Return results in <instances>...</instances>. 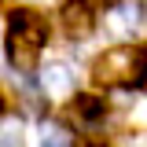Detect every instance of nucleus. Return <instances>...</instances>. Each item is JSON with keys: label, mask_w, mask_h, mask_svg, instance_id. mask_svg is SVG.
I'll return each instance as SVG.
<instances>
[{"label": "nucleus", "mask_w": 147, "mask_h": 147, "mask_svg": "<svg viewBox=\"0 0 147 147\" xmlns=\"http://www.w3.org/2000/svg\"><path fill=\"white\" fill-rule=\"evenodd\" d=\"M52 22L37 7H15L4 26V59L18 77H33L40 70V52L48 48Z\"/></svg>", "instance_id": "nucleus-1"}, {"label": "nucleus", "mask_w": 147, "mask_h": 147, "mask_svg": "<svg viewBox=\"0 0 147 147\" xmlns=\"http://www.w3.org/2000/svg\"><path fill=\"white\" fill-rule=\"evenodd\" d=\"M147 81V52L140 44H110L92 59V85L103 92L144 88Z\"/></svg>", "instance_id": "nucleus-2"}, {"label": "nucleus", "mask_w": 147, "mask_h": 147, "mask_svg": "<svg viewBox=\"0 0 147 147\" xmlns=\"http://www.w3.org/2000/svg\"><path fill=\"white\" fill-rule=\"evenodd\" d=\"M114 37V44H136L147 33V0H118L110 11L99 18Z\"/></svg>", "instance_id": "nucleus-3"}, {"label": "nucleus", "mask_w": 147, "mask_h": 147, "mask_svg": "<svg viewBox=\"0 0 147 147\" xmlns=\"http://www.w3.org/2000/svg\"><path fill=\"white\" fill-rule=\"evenodd\" d=\"M33 81H37L40 99H48V103H74V96H77V74H74V66L66 59L44 63L33 74Z\"/></svg>", "instance_id": "nucleus-4"}, {"label": "nucleus", "mask_w": 147, "mask_h": 147, "mask_svg": "<svg viewBox=\"0 0 147 147\" xmlns=\"http://www.w3.org/2000/svg\"><path fill=\"white\" fill-rule=\"evenodd\" d=\"M96 26H99V11L88 0H63L59 4V30H63L66 40L81 44L96 33Z\"/></svg>", "instance_id": "nucleus-5"}, {"label": "nucleus", "mask_w": 147, "mask_h": 147, "mask_svg": "<svg viewBox=\"0 0 147 147\" xmlns=\"http://www.w3.org/2000/svg\"><path fill=\"white\" fill-rule=\"evenodd\" d=\"M70 107H74V121L81 129H103L107 118H110V103L99 99V96H92V92H77Z\"/></svg>", "instance_id": "nucleus-6"}, {"label": "nucleus", "mask_w": 147, "mask_h": 147, "mask_svg": "<svg viewBox=\"0 0 147 147\" xmlns=\"http://www.w3.org/2000/svg\"><path fill=\"white\" fill-rule=\"evenodd\" d=\"M40 147H74V132L59 121H40Z\"/></svg>", "instance_id": "nucleus-7"}, {"label": "nucleus", "mask_w": 147, "mask_h": 147, "mask_svg": "<svg viewBox=\"0 0 147 147\" xmlns=\"http://www.w3.org/2000/svg\"><path fill=\"white\" fill-rule=\"evenodd\" d=\"M0 147H26V132H22V121L15 114L0 118Z\"/></svg>", "instance_id": "nucleus-8"}, {"label": "nucleus", "mask_w": 147, "mask_h": 147, "mask_svg": "<svg viewBox=\"0 0 147 147\" xmlns=\"http://www.w3.org/2000/svg\"><path fill=\"white\" fill-rule=\"evenodd\" d=\"M118 147H147V132L144 129H132V132H125L118 140Z\"/></svg>", "instance_id": "nucleus-9"}, {"label": "nucleus", "mask_w": 147, "mask_h": 147, "mask_svg": "<svg viewBox=\"0 0 147 147\" xmlns=\"http://www.w3.org/2000/svg\"><path fill=\"white\" fill-rule=\"evenodd\" d=\"M92 7H96V11H99V15H103V11H110V7H114V4H118V0H88Z\"/></svg>", "instance_id": "nucleus-10"}, {"label": "nucleus", "mask_w": 147, "mask_h": 147, "mask_svg": "<svg viewBox=\"0 0 147 147\" xmlns=\"http://www.w3.org/2000/svg\"><path fill=\"white\" fill-rule=\"evenodd\" d=\"M74 147H107L103 140H85V144H74Z\"/></svg>", "instance_id": "nucleus-11"}, {"label": "nucleus", "mask_w": 147, "mask_h": 147, "mask_svg": "<svg viewBox=\"0 0 147 147\" xmlns=\"http://www.w3.org/2000/svg\"><path fill=\"white\" fill-rule=\"evenodd\" d=\"M0 110H4V99H0Z\"/></svg>", "instance_id": "nucleus-12"}, {"label": "nucleus", "mask_w": 147, "mask_h": 147, "mask_svg": "<svg viewBox=\"0 0 147 147\" xmlns=\"http://www.w3.org/2000/svg\"><path fill=\"white\" fill-rule=\"evenodd\" d=\"M144 52H147V48H144Z\"/></svg>", "instance_id": "nucleus-13"}]
</instances>
